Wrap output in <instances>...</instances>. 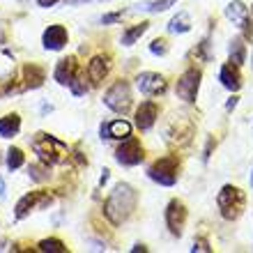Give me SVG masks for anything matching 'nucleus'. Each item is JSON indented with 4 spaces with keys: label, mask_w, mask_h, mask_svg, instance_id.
<instances>
[{
    "label": "nucleus",
    "mask_w": 253,
    "mask_h": 253,
    "mask_svg": "<svg viewBox=\"0 0 253 253\" xmlns=\"http://www.w3.org/2000/svg\"><path fill=\"white\" fill-rule=\"evenodd\" d=\"M136 200H138V196H136L131 184H118L111 191V196L104 200V216L113 226H122L131 216L133 207H136Z\"/></svg>",
    "instance_id": "f257e3e1"
},
{
    "label": "nucleus",
    "mask_w": 253,
    "mask_h": 253,
    "mask_svg": "<svg viewBox=\"0 0 253 253\" xmlns=\"http://www.w3.org/2000/svg\"><path fill=\"white\" fill-rule=\"evenodd\" d=\"M33 150L40 157V161H44L48 166H60V164H65L69 159V147L60 138H55V136L44 131L33 138Z\"/></svg>",
    "instance_id": "f03ea898"
},
{
    "label": "nucleus",
    "mask_w": 253,
    "mask_h": 253,
    "mask_svg": "<svg viewBox=\"0 0 253 253\" xmlns=\"http://www.w3.org/2000/svg\"><path fill=\"white\" fill-rule=\"evenodd\" d=\"M216 205H219L223 219L235 221L242 212H244L247 196H244V191H240L237 187H233V184H226V187L219 191V196H216Z\"/></svg>",
    "instance_id": "7ed1b4c3"
},
{
    "label": "nucleus",
    "mask_w": 253,
    "mask_h": 253,
    "mask_svg": "<svg viewBox=\"0 0 253 253\" xmlns=\"http://www.w3.org/2000/svg\"><path fill=\"white\" fill-rule=\"evenodd\" d=\"M177 168H180L177 157H164V159H157L147 168V175H150V180L159 182L164 187H173L177 182Z\"/></svg>",
    "instance_id": "20e7f679"
},
{
    "label": "nucleus",
    "mask_w": 253,
    "mask_h": 253,
    "mask_svg": "<svg viewBox=\"0 0 253 253\" xmlns=\"http://www.w3.org/2000/svg\"><path fill=\"white\" fill-rule=\"evenodd\" d=\"M104 104L115 113L125 115L131 108V87H129V83L126 81H115L104 94Z\"/></svg>",
    "instance_id": "39448f33"
},
{
    "label": "nucleus",
    "mask_w": 253,
    "mask_h": 253,
    "mask_svg": "<svg viewBox=\"0 0 253 253\" xmlns=\"http://www.w3.org/2000/svg\"><path fill=\"white\" fill-rule=\"evenodd\" d=\"M200 69H196V67H189L187 72L180 76V81H177V85H175V90H177V97L180 99H184L187 104H193L196 101V97H198V87H200Z\"/></svg>",
    "instance_id": "423d86ee"
},
{
    "label": "nucleus",
    "mask_w": 253,
    "mask_h": 253,
    "mask_svg": "<svg viewBox=\"0 0 253 253\" xmlns=\"http://www.w3.org/2000/svg\"><path fill=\"white\" fill-rule=\"evenodd\" d=\"M143 145H140L138 138H125V143H122L118 150H115V159H118V164H122V166H138L140 161H143Z\"/></svg>",
    "instance_id": "0eeeda50"
},
{
    "label": "nucleus",
    "mask_w": 253,
    "mask_h": 253,
    "mask_svg": "<svg viewBox=\"0 0 253 253\" xmlns=\"http://www.w3.org/2000/svg\"><path fill=\"white\" fill-rule=\"evenodd\" d=\"M51 193L48 191H30L26 193L23 198L16 203V219H26L28 214L33 212V210H42V207H46L48 203H51Z\"/></svg>",
    "instance_id": "6e6552de"
},
{
    "label": "nucleus",
    "mask_w": 253,
    "mask_h": 253,
    "mask_svg": "<svg viewBox=\"0 0 253 253\" xmlns=\"http://www.w3.org/2000/svg\"><path fill=\"white\" fill-rule=\"evenodd\" d=\"M184 223H187V207L182 200H170L166 207V226L168 230L180 237L182 230H184Z\"/></svg>",
    "instance_id": "1a4fd4ad"
},
{
    "label": "nucleus",
    "mask_w": 253,
    "mask_h": 253,
    "mask_svg": "<svg viewBox=\"0 0 253 253\" xmlns=\"http://www.w3.org/2000/svg\"><path fill=\"white\" fill-rule=\"evenodd\" d=\"M226 16L230 21H233L235 26H240L242 30H244V37L247 40H253V23H251V16H249V7L244 5V2H240V0H235V2H230V5L226 7Z\"/></svg>",
    "instance_id": "9d476101"
},
{
    "label": "nucleus",
    "mask_w": 253,
    "mask_h": 253,
    "mask_svg": "<svg viewBox=\"0 0 253 253\" xmlns=\"http://www.w3.org/2000/svg\"><path fill=\"white\" fill-rule=\"evenodd\" d=\"M136 85H138V90L143 94H147V97L166 92V79H164L161 74H157V72H143V74H138Z\"/></svg>",
    "instance_id": "9b49d317"
},
{
    "label": "nucleus",
    "mask_w": 253,
    "mask_h": 253,
    "mask_svg": "<svg viewBox=\"0 0 253 253\" xmlns=\"http://www.w3.org/2000/svg\"><path fill=\"white\" fill-rule=\"evenodd\" d=\"M67 42H69V35H67L65 26H48L42 35V44L48 51H60L67 46Z\"/></svg>",
    "instance_id": "f8f14e48"
},
{
    "label": "nucleus",
    "mask_w": 253,
    "mask_h": 253,
    "mask_svg": "<svg viewBox=\"0 0 253 253\" xmlns=\"http://www.w3.org/2000/svg\"><path fill=\"white\" fill-rule=\"evenodd\" d=\"M157 118H159V106L154 101H143L136 108V126L140 131H150L154 126V122H157Z\"/></svg>",
    "instance_id": "ddd939ff"
},
{
    "label": "nucleus",
    "mask_w": 253,
    "mask_h": 253,
    "mask_svg": "<svg viewBox=\"0 0 253 253\" xmlns=\"http://www.w3.org/2000/svg\"><path fill=\"white\" fill-rule=\"evenodd\" d=\"M108 69H111V58L108 55H94L90 65H87V79L92 85H99L101 81L106 79Z\"/></svg>",
    "instance_id": "4468645a"
},
{
    "label": "nucleus",
    "mask_w": 253,
    "mask_h": 253,
    "mask_svg": "<svg viewBox=\"0 0 253 253\" xmlns=\"http://www.w3.org/2000/svg\"><path fill=\"white\" fill-rule=\"evenodd\" d=\"M53 76L60 85H72V81L79 76V65H76V60H74V58H62V60L55 65Z\"/></svg>",
    "instance_id": "2eb2a0df"
},
{
    "label": "nucleus",
    "mask_w": 253,
    "mask_h": 253,
    "mask_svg": "<svg viewBox=\"0 0 253 253\" xmlns=\"http://www.w3.org/2000/svg\"><path fill=\"white\" fill-rule=\"evenodd\" d=\"M44 79H46V74H44L42 67L26 65L23 69H21V81H23L21 90H35V87H40L42 83H44Z\"/></svg>",
    "instance_id": "dca6fc26"
},
{
    "label": "nucleus",
    "mask_w": 253,
    "mask_h": 253,
    "mask_svg": "<svg viewBox=\"0 0 253 253\" xmlns=\"http://www.w3.org/2000/svg\"><path fill=\"white\" fill-rule=\"evenodd\" d=\"M118 138V140H125L131 136V125L126 120H113L108 125H101V138Z\"/></svg>",
    "instance_id": "f3484780"
},
{
    "label": "nucleus",
    "mask_w": 253,
    "mask_h": 253,
    "mask_svg": "<svg viewBox=\"0 0 253 253\" xmlns=\"http://www.w3.org/2000/svg\"><path fill=\"white\" fill-rule=\"evenodd\" d=\"M219 81H221V85L228 87V90H233V92H237L242 85V76L240 72H237V65H223L221 67V72H219Z\"/></svg>",
    "instance_id": "a211bd4d"
},
{
    "label": "nucleus",
    "mask_w": 253,
    "mask_h": 253,
    "mask_svg": "<svg viewBox=\"0 0 253 253\" xmlns=\"http://www.w3.org/2000/svg\"><path fill=\"white\" fill-rule=\"evenodd\" d=\"M21 131V118L16 113H9L5 118H0V136L2 138H12Z\"/></svg>",
    "instance_id": "6ab92c4d"
},
{
    "label": "nucleus",
    "mask_w": 253,
    "mask_h": 253,
    "mask_svg": "<svg viewBox=\"0 0 253 253\" xmlns=\"http://www.w3.org/2000/svg\"><path fill=\"white\" fill-rule=\"evenodd\" d=\"M150 28V23L147 21H143V23H136V26L126 28L125 33H122V44L125 46H131V44H136V40H140L143 35H145V30Z\"/></svg>",
    "instance_id": "aec40b11"
},
{
    "label": "nucleus",
    "mask_w": 253,
    "mask_h": 253,
    "mask_svg": "<svg viewBox=\"0 0 253 253\" xmlns=\"http://www.w3.org/2000/svg\"><path fill=\"white\" fill-rule=\"evenodd\" d=\"M228 55H230V62H233V65H237V67L244 62V58H247V51H244V42H242L240 37L230 42V46H228Z\"/></svg>",
    "instance_id": "412c9836"
},
{
    "label": "nucleus",
    "mask_w": 253,
    "mask_h": 253,
    "mask_svg": "<svg viewBox=\"0 0 253 253\" xmlns=\"http://www.w3.org/2000/svg\"><path fill=\"white\" fill-rule=\"evenodd\" d=\"M168 30L170 33H189L191 30V23H189V14L187 12H180L175 19H170L168 23Z\"/></svg>",
    "instance_id": "4be33fe9"
},
{
    "label": "nucleus",
    "mask_w": 253,
    "mask_h": 253,
    "mask_svg": "<svg viewBox=\"0 0 253 253\" xmlns=\"http://www.w3.org/2000/svg\"><path fill=\"white\" fill-rule=\"evenodd\" d=\"M28 173H30V177H33L35 182H46L48 177H51V173H48V164H44V161H40V164H30Z\"/></svg>",
    "instance_id": "5701e85b"
},
{
    "label": "nucleus",
    "mask_w": 253,
    "mask_h": 253,
    "mask_svg": "<svg viewBox=\"0 0 253 253\" xmlns=\"http://www.w3.org/2000/svg\"><path fill=\"white\" fill-rule=\"evenodd\" d=\"M40 251H44V253H67V247L60 240L51 237V240H42L40 242Z\"/></svg>",
    "instance_id": "b1692460"
},
{
    "label": "nucleus",
    "mask_w": 253,
    "mask_h": 253,
    "mask_svg": "<svg viewBox=\"0 0 253 253\" xmlns=\"http://www.w3.org/2000/svg\"><path fill=\"white\" fill-rule=\"evenodd\" d=\"M23 161H26V157H23V152H21L19 147H9V152H7V166H9V170L21 168Z\"/></svg>",
    "instance_id": "393cba45"
},
{
    "label": "nucleus",
    "mask_w": 253,
    "mask_h": 253,
    "mask_svg": "<svg viewBox=\"0 0 253 253\" xmlns=\"http://www.w3.org/2000/svg\"><path fill=\"white\" fill-rule=\"evenodd\" d=\"M175 0H154V2H145V5L140 7V9H147V12H164V9H168V7H173Z\"/></svg>",
    "instance_id": "a878e982"
},
{
    "label": "nucleus",
    "mask_w": 253,
    "mask_h": 253,
    "mask_svg": "<svg viewBox=\"0 0 253 253\" xmlns=\"http://www.w3.org/2000/svg\"><path fill=\"white\" fill-rule=\"evenodd\" d=\"M69 87H72V92L76 94V97H81V94H85V92H87L85 79H83V76H81V74H79V76H76V79L72 81V85H69Z\"/></svg>",
    "instance_id": "bb28decb"
},
{
    "label": "nucleus",
    "mask_w": 253,
    "mask_h": 253,
    "mask_svg": "<svg viewBox=\"0 0 253 253\" xmlns=\"http://www.w3.org/2000/svg\"><path fill=\"white\" fill-rule=\"evenodd\" d=\"M150 51H152L154 55H166L168 46H166V42L164 40H154L152 44H150Z\"/></svg>",
    "instance_id": "cd10ccee"
},
{
    "label": "nucleus",
    "mask_w": 253,
    "mask_h": 253,
    "mask_svg": "<svg viewBox=\"0 0 253 253\" xmlns=\"http://www.w3.org/2000/svg\"><path fill=\"white\" fill-rule=\"evenodd\" d=\"M120 19H122V12H111V14H104V16H101V23L108 26V23H115V21H120Z\"/></svg>",
    "instance_id": "c85d7f7f"
},
{
    "label": "nucleus",
    "mask_w": 253,
    "mask_h": 253,
    "mask_svg": "<svg viewBox=\"0 0 253 253\" xmlns=\"http://www.w3.org/2000/svg\"><path fill=\"white\" fill-rule=\"evenodd\" d=\"M193 253L196 251H210V247H207V242H203V240H198L196 244H193V249H191Z\"/></svg>",
    "instance_id": "c756f323"
},
{
    "label": "nucleus",
    "mask_w": 253,
    "mask_h": 253,
    "mask_svg": "<svg viewBox=\"0 0 253 253\" xmlns=\"http://www.w3.org/2000/svg\"><path fill=\"white\" fill-rule=\"evenodd\" d=\"M40 2V7H53L55 2H60V0H37Z\"/></svg>",
    "instance_id": "7c9ffc66"
},
{
    "label": "nucleus",
    "mask_w": 253,
    "mask_h": 253,
    "mask_svg": "<svg viewBox=\"0 0 253 253\" xmlns=\"http://www.w3.org/2000/svg\"><path fill=\"white\" fill-rule=\"evenodd\" d=\"M235 106H237V97H230V99H228V104H226V108H228V111H233Z\"/></svg>",
    "instance_id": "2f4dec72"
},
{
    "label": "nucleus",
    "mask_w": 253,
    "mask_h": 253,
    "mask_svg": "<svg viewBox=\"0 0 253 253\" xmlns=\"http://www.w3.org/2000/svg\"><path fill=\"white\" fill-rule=\"evenodd\" d=\"M5 196V182H2V177H0V198Z\"/></svg>",
    "instance_id": "473e14b6"
},
{
    "label": "nucleus",
    "mask_w": 253,
    "mask_h": 253,
    "mask_svg": "<svg viewBox=\"0 0 253 253\" xmlns=\"http://www.w3.org/2000/svg\"><path fill=\"white\" fill-rule=\"evenodd\" d=\"M101 184H106V182H108V170H104V175H101Z\"/></svg>",
    "instance_id": "72a5a7b5"
},
{
    "label": "nucleus",
    "mask_w": 253,
    "mask_h": 253,
    "mask_svg": "<svg viewBox=\"0 0 253 253\" xmlns=\"http://www.w3.org/2000/svg\"><path fill=\"white\" fill-rule=\"evenodd\" d=\"M69 2H74V5H76V2H85V0H69Z\"/></svg>",
    "instance_id": "f704fd0d"
},
{
    "label": "nucleus",
    "mask_w": 253,
    "mask_h": 253,
    "mask_svg": "<svg viewBox=\"0 0 253 253\" xmlns=\"http://www.w3.org/2000/svg\"><path fill=\"white\" fill-rule=\"evenodd\" d=\"M251 187H253V173H251Z\"/></svg>",
    "instance_id": "c9c22d12"
}]
</instances>
